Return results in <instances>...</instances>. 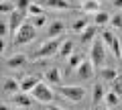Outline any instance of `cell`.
Masks as SVG:
<instances>
[{
	"label": "cell",
	"mask_w": 122,
	"mask_h": 110,
	"mask_svg": "<svg viewBox=\"0 0 122 110\" xmlns=\"http://www.w3.org/2000/svg\"><path fill=\"white\" fill-rule=\"evenodd\" d=\"M61 37H53V39H47L43 45H41L37 51H33L30 59H49L53 55H59V47H61Z\"/></svg>",
	"instance_id": "cell-1"
},
{
	"label": "cell",
	"mask_w": 122,
	"mask_h": 110,
	"mask_svg": "<svg viewBox=\"0 0 122 110\" xmlns=\"http://www.w3.org/2000/svg\"><path fill=\"white\" fill-rule=\"evenodd\" d=\"M106 57H108V47L102 41V37H96L92 41V51H90V59L94 61L96 69H102L106 65Z\"/></svg>",
	"instance_id": "cell-2"
},
{
	"label": "cell",
	"mask_w": 122,
	"mask_h": 110,
	"mask_svg": "<svg viewBox=\"0 0 122 110\" xmlns=\"http://www.w3.org/2000/svg\"><path fill=\"white\" fill-rule=\"evenodd\" d=\"M57 92H59V96H63L67 102H81L83 98H86V88L83 86H57Z\"/></svg>",
	"instance_id": "cell-3"
},
{
	"label": "cell",
	"mask_w": 122,
	"mask_h": 110,
	"mask_svg": "<svg viewBox=\"0 0 122 110\" xmlns=\"http://www.w3.org/2000/svg\"><path fill=\"white\" fill-rule=\"evenodd\" d=\"M33 98H35L37 102H41V104H51L53 100H55V92L51 90V86H49V82H39V84L33 88Z\"/></svg>",
	"instance_id": "cell-4"
},
{
	"label": "cell",
	"mask_w": 122,
	"mask_h": 110,
	"mask_svg": "<svg viewBox=\"0 0 122 110\" xmlns=\"http://www.w3.org/2000/svg\"><path fill=\"white\" fill-rule=\"evenodd\" d=\"M35 31H37L35 25H33L30 21L29 22L25 21V22H22V26L16 31V35H14V45H29L30 41L35 39Z\"/></svg>",
	"instance_id": "cell-5"
},
{
	"label": "cell",
	"mask_w": 122,
	"mask_h": 110,
	"mask_svg": "<svg viewBox=\"0 0 122 110\" xmlns=\"http://www.w3.org/2000/svg\"><path fill=\"white\" fill-rule=\"evenodd\" d=\"M10 102H12L16 108H33V104H35V98H33V94L30 92H16V94H12L10 96Z\"/></svg>",
	"instance_id": "cell-6"
},
{
	"label": "cell",
	"mask_w": 122,
	"mask_h": 110,
	"mask_svg": "<svg viewBox=\"0 0 122 110\" xmlns=\"http://www.w3.org/2000/svg\"><path fill=\"white\" fill-rule=\"evenodd\" d=\"M94 69H96L94 61H92V59H83V61L77 65V69H75L77 79H79V82H87V79H92V78H94Z\"/></svg>",
	"instance_id": "cell-7"
},
{
	"label": "cell",
	"mask_w": 122,
	"mask_h": 110,
	"mask_svg": "<svg viewBox=\"0 0 122 110\" xmlns=\"http://www.w3.org/2000/svg\"><path fill=\"white\" fill-rule=\"evenodd\" d=\"M65 33V22L61 21V18H55V21L49 22L47 26V39H53V37H61Z\"/></svg>",
	"instance_id": "cell-8"
},
{
	"label": "cell",
	"mask_w": 122,
	"mask_h": 110,
	"mask_svg": "<svg viewBox=\"0 0 122 110\" xmlns=\"http://www.w3.org/2000/svg\"><path fill=\"white\" fill-rule=\"evenodd\" d=\"M41 4L45 8H53V10H71L73 4L69 0H41Z\"/></svg>",
	"instance_id": "cell-9"
},
{
	"label": "cell",
	"mask_w": 122,
	"mask_h": 110,
	"mask_svg": "<svg viewBox=\"0 0 122 110\" xmlns=\"http://www.w3.org/2000/svg\"><path fill=\"white\" fill-rule=\"evenodd\" d=\"M26 63H29V57H26V55H22V53L12 55V57L6 59V67H8V69H22Z\"/></svg>",
	"instance_id": "cell-10"
},
{
	"label": "cell",
	"mask_w": 122,
	"mask_h": 110,
	"mask_svg": "<svg viewBox=\"0 0 122 110\" xmlns=\"http://www.w3.org/2000/svg\"><path fill=\"white\" fill-rule=\"evenodd\" d=\"M2 92L6 96H12V94L20 92V82L14 79V78H4V82H2Z\"/></svg>",
	"instance_id": "cell-11"
},
{
	"label": "cell",
	"mask_w": 122,
	"mask_h": 110,
	"mask_svg": "<svg viewBox=\"0 0 122 110\" xmlns=\"http://www.w3.org/2000/svg\"><path fill=\"white\" fill-rule=\"evenodd\" d=\"M96 29H98V26L94 25V22H90L86 31H81V33H79V41H81L83 45H86V43H92V41H94V39L98 37V31H96Z\"/></svg>",
	"instance_id": "cell-12"
},
{
	"label": "cell",
	"mask_w": 122,
	"mask_h": 110,
	"mask_svg": "<svg viewBox=\"0 0 122 110\" xmlns=\"http://www.w3.org/2000/svg\"><path fill=\"white\" fill-rule=\"evenodd\" d=\"M39 82H41V78H37V75H26V78L20 79V90L22 92H33V88Z\"/></svg>",
	"instance_id": "cell-13"
},
{
	"label": "cell",
	"mask_w": 122,
	"mask_h": 110,
	"mask_svg": "<svg viewBox=\"0 0 122 110\" xmlns=\"http://www.w3.org/2000/svg\"><path fill=\"white\" fill-rule=\"evenodd\" d=\"M100 0H81V4H79V8L83 10V12H87V14H94V12H98L100 10Z\"/></svg>",
	"instance_id": "cell-14"
},
{
	"label": "cell",
	"mask_w": 122,
	"mask_h": 110,
	"mask_svg": "<svg viewBox=\"0 0 122 110\" xmlns=\"http://www.w3.org/2000/svg\"><path fill=\"white\" fill-rule=\"evenodd\" d=\"M45 82H49L51 86H61V71L57 67H51V69L45 73Z\"/></svg>",
	"instance_id": "cell-15"
},
{
	"label": "cell",
	"mask_w": 122,
	"mask_h": 110,
	"mask_svg": "<svg viewBox=\"0 0 122 110\" xmlns=\"http://www.w3.org/2000/svg\"><path fill=\"white\" fill-rule=\"evenodd\" d=\"M104 96H106V90L102 84H94V90H92V102L94 104H102L104 102Z\"/></svg>",
	"instance_id": "cell-16"
},
{
	"label": "cell",
	"mask_w": 122,
	"mask_h": 110,
	"mask_svg": "<svg viewBox=\"0 0 122 110\" xmlns=\"http://www.w3.org/2000/svg\"><path fill=\"white\" fill-rule=\"evenodd\" d=\"M110 18H112V16H110L108 12H102V10H98V12L92 14V22H94L96 26H104V25H108Z\"/></svg>",
	"instance_id": "cell-17"
},
{
	"label": "cell",
	"mask_w": 122,
	"mask_h": 110,
	"mask_svg": "<svg viewBox=\"0 0 122 110\" xmlns=\"http://www.w3.org/2000/svg\"><path fill=\"white\" fill-rule=\"evenodd\" d=\"M104 104L108 106V108H116L118 104H120V94H116L114 90H108L104 96Z\"/></svg>",
	"instance_id": "cell-18"
},
{
	"label": "cell",
	"mask_w": 122,
	"mask_h": 110,
	"mask_svg": "<svg viewBox=\"0 0 122 110\" xmlns=\"http://www.w3.org/2000/svg\"><path fill=\"white\" fill-rule=\"evenodd\" d=\"M100 75H102V79H106V82H110V84H112V82H114L120 73H118L116 67H102V69H100Z\"/></svg>",
	"instance_id": "cell-19"
},
{
	"label": "cell",
	"mask_w": 122,
	"mask_h": 110,
	"mask_svg": "<svg viewBox=\"0 0 122 110\" xmlns=\"http://www.w3.org/2000/svg\"><path fill=\"white\" fill-rule=\"evenodd\" d=\"M73 47H75V43L71 39H65L63 43H61V47H59V55L61 57H69L71 53H73Z\"/></svg>",
	"instance_id": "cell-20"
},
{
	"label": "cell",
	"mask_w": 122,
	"mask_h": 110,
	"mask_svg": "<svg viewBox=\"0 0 122 110\" xmlns=\"http://www.w3.org/2000/svg\"><path fill=\"white\" fill-rule=\"evenodd\" d=\"M81 61H83V55L73 51L69 57H67V69H77V65H79Z\"/></svg>",
	"instance_id": "cell-21"
},
{
	"label": "cell",
	"mask_w": 122,
	"mask_h": 110,
	"mask_svg": "<svg viewBox=\"0 0 122 110\" xmlns=\"http://www.w3.org/2000/svg\"><path fill=\"white\" fill-rule=\"evenodd\" d=\"M87 25H90L87 18H75V21L71 22V31H73V33H81V31L87 29Z\"/></svg>",
	"instance_id": "cell-22"
},
{
	"label": "cell",
	"mask_w": 122,
	"mask_h": 110,
	"mask_svg": "<svg viewBox=\"0 0 122 110\" xmlns=\"http://www.w3.org/2000/svg\"><path fill=\"white\" fill-rule=\"evenodd\" d=\"M16 10V2H10V0H2L0 2V12L2 14H10Z\"/></svg>",
	"instance_id": "cell-23"
},
{
	"label": "cell",
	"mask_w": 122,
	"mask_h": 110,
	"mask_svg": "<svg viewBox=\"0 0 122 110\" xmlns=\"http://www.w3.org/2000/svg\"><path fill=\"white\" fill-rule=\"evenodd\" d=\"M29 21L35 25V29H43V26L47 25V16H45V12L43 14H37V16H29Z\"/></svg>",
	"instance_id": "cell-24"
},
{
	"label": "cell",
	"mask_w": 122,
	"mask_h": 110,
	"mask_svg": "<svg viewBox=\"0 0 122 110\" xmlns=\"http://www.w3.org/2000/svg\"><path fill=\"white\" fill-rule=\"evenodd\" d=\"M100 37H102V41H104V43H106V47H108V49L112 47V43H114V39H116V35H114V33L110 31V29H106V31L102 33Z\"/></svg>",
	"instance_id": "cell-25"
},
{
	"label": "cell",
	"mask_w": 122,
	"mask_h": 110,
	"mask_svg": "<svg viewBox=\"0 0 122 110\" xmlns=\"http://www.w3.org/2000/svg\"><path fill=\"white\" fill-rule=\"evenodd\" d=\"M43 12H45V6H43V4L33 2V4L29 6V16H37V14H43Z\"/></svg>",
	"instance_id": "cell-26"
},
{
	"label": "cell",
	"mask_w": 122,
	"mask_h": 110,
	"mask_svg": "<svg viewBox=\"0 0 122 110\" xmlns=\"http://www.w3.org/2000/svg\"><path fill=\"white\" fill-rule=\"evenodd\" d=\"M120 51H122V43H120V39H114V43H112V47H110V53H112L116 59H120Z\"/></svg>",
	"instance_id": "cell-27"
},
{
	"label": "cell",
	"mask_w": 122,
	"mask_h": 110,
	"mask_svg": "<svg viewBox=\"0 0 122 110\" xmlns=\"http://www.w3.org/2000/svg\"><path fill=\"white\" fill-rule=\"evenodd\" d=\"M110 29H122V12L112 14V18H110Z\"/></svg>",
	"instance_id": "cell-28"
},
{
	"label": "cell",
	"mask_w": 122,
	"mask_h": 110,
	"mask_svg": "<svg viewBox=\"0 0 122 110\" xmlns=\"http://www.w3.org/2000/svg\"><path fill=\"white\" fill-rule=\"evenodd\" d=\"M14 2H16V8L22 12H29V6L33 4V0H14Z\"/></svg>",
	"instance_id": "cell-29"
},
{
	"label": "cell",
	"mask_w": 122,
	"mask_h": 110,
	"mask_svg": "<svg viewBox=\"0 0 122 110\" xmlns=\"http://www.w3.org/2000/svg\"><path fill=\"white\" fill-rule=\"evenodd\" d=\"M112 86H114V92H116V94H120V96H122V79H120V75H118V78L116 79H114V82H112Z\"/></svg>",
	"instance_id": "cell-30"
},
{
	"label": "cell",
	"mask_w": 122,
	"mask_h": 110,
	"mask_svg": "<svg viewBox=\"0 0 122 110\" xmlns=\"http://www.w3.org/2000/svg\"><path fill=\"white\" fill-rule=\"evenodd\" d=\"M114 6H116V8H120V10H122V0H114Z\"/></svg>",
	"instance_id": "cell-31"
},
{
	"label": "cell",
	"mask_w": 122,
	"mask_h": 110,
	"mask_svg": "<svg viewBox=\"0 0 122 110\" xmlns=\"http://www.w3.org/2000/svg\"><path fill=\"white\" fill-rule=\"evenodd\" d=\"M120 63H122V51H120Z\"/></svg>",
	"instance_id": "cell-32"
}]
</instances>
